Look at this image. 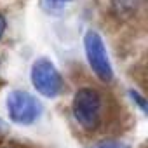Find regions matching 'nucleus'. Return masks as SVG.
Returning <instances> with one entry per match:
<instances>
[{"label":"nucleus","instance_id":"3","mask_svg":"<svg viewBox=\"0 0 148 148\" xmlns=\"http://www.w3.org/2000/svg\"><path fill=\"white\" fill-rule=\"evenodd\" d=\"M5 110L11 122L18 125H32L42 117L44 105L32 92L16 89L11 91L5 99Z\"/></svg>","mask_w":148,"mask_h":148},{"label":"nucleus","instance_id":"6","mask_svg":"<svg viewBox=\"0 0 148 148\" xmlns=\"http://www.w3.org/2000/svg\"><path fill=\"white\" fill-rule=\"evenodd\" d=\"M129 98L132 99V103H136V105L139 106V110H141L143 113H146V110H148V103H146L145 96H141L136 89H131V91H129Z\"/></svg>","mask_w":148,"mask_h":148},{"label":"nucleus","instance_id":"4","mask_svg":"<svg viewBox=\"0 0 148 148\" xmlns=\"http://www.w3.org/2000/svg\"><path fill=\"white\" fill-rule=\"evenodd\" d=\"M84 52L92 73L103 82L110 84L113 80V66L108 58V51L103 37L96 30H87L84 35Z\"/></svg>","mask_w":148,"mask_h":148},{"label":"nucleus","instance_id":"1","mask_svg":"<svg viewBox=\"0 0 148 148\" xmlns=\"http://www.w3.org/2000/svg\"><path fill=\"white\" fill-rule=\"evenodd\" d=\"M71 113L75 122L87 132H96L106 119V101L96 87H80L71 101Z\"/></svg>","mask_w":148,"mask_h":148},{"label":"nucleus","instance_id":"2","mask_svg":"<svg viewBox=\"0 0 148 148\" xmlns=\"http://www.w3.org/2000/svg\"><path fill=\"white\" fill-rule=\"evenodd\" d=\"M30 80L33 89L47 99L58 98L64 89V80L61 71L49 58H37L33 61L30 70Z\"/></svg>","mask_w":148,"mask_h":148},{"label":"nucleus","instance_id":"10","mask_svg":"<svg viewBox=\"0 0 148 148\" xmlns=\"http://www.w3.org/2000/svg\"><path fill=\"white\" fill-rule=\"evenodd\" d=\"M4 127H5V124H4V120H2V119H0V129H4Z\"/></svg>","mask_w":148,"mask_h":148},{"label":"nucleus","instance_id":"9","mask_svg":"<svg viewBox=\"0 0 148 148\" xmlns=\"http://www.w3.org/2000/svg\"><path fill=\"white\" fill-rule=\"evenodd\" d=\"M70 2H71V0H47V4L51 7H63V5H66Z\"/></svg>","mask_w":148,"mask_h":148},{"label":"nucleus","instance_id":"7","mask_svg":"<svg viewBox=\"0 0 148 148\" xmlns=\"http://www.w3.org/2000/svg\"><path fill=\"white\" fill-rule=\"evenodd\" d=\"M91 148H129L124 141H117V139H106V141H99Z\"/></svg>","mask_w":148,"mask_h":148},{"label":"nucleus","instance_id":"8","mask_svg":"<svg viewBox=\"0 0 148 148\" xmlns=\"http://www.w3.org/2000/svg\"><path fill=\"white\" fill-rule=\"evenodd\" d=\"M5 32H7V19H5L4 14H0V40L4 38Z\"/></svg>","mask_w":148,"mask_h":148},{"label":"nucleus","instance_id":"5","mask_svg":"<svg viewBox=\"0 0 148 148\" xmlns=\"http://www.w3.org/2000/svg\"><path fill=\"white\" fill-rule=\"evenodd\" d=\"M141 0H112V5L120 16H131L139 7Z\"/></svg>","mask_w":148,"mask_h":148}]
</instances>
